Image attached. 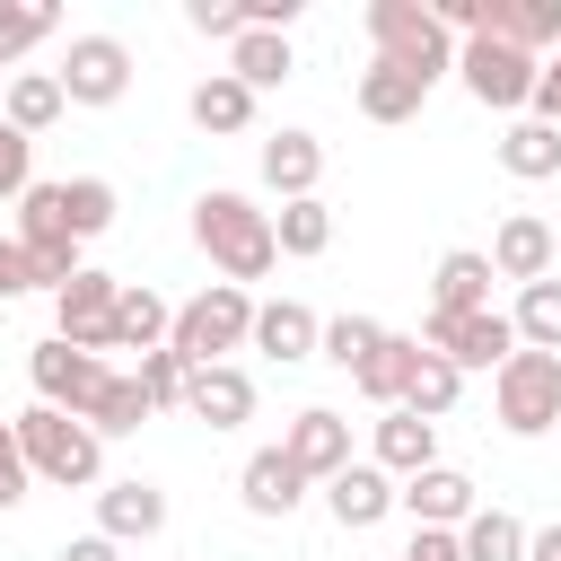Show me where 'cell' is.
I'll return each mask as SVG.
<instances>
[{
    "mask_svg": "<svg viewBox=\"0 0 561 561\" xmlns=\"http://www.w3.org/2000/svg\"><path fill=\"white\" fill-rule=\"evenodd\" d=\"M491 254L482 245H447L438 254V272H430V316H473V307H491Z\"/></svg>",
    "mask_w": 561,
    "mask_h": 561,
    "instance_id": "18",
    "label": "cell"
},
{
    "mask_svg": "<svg viewBox=\"0 0 561 561\" xmlns=\"http://www.w3.org/2000/svg\"><path fill=\"white\" fill-rule=\"evenodd\" d=\"M368 44H377V61L412 70L421 88H438L456 70V35L438 26L430 0H368Z\"/></svg>",
    "mask_w": 561,
    "mask_h": 561,
    "instance_id": "3",
    "label": "cell"
},
{
    "mask_svg": "<svg viewBox=\"0 0 561 561\" xmlns=\"http://www.w3.org/2000/svg\"><path fill=\"white\" fill-rule=\"evenodd\" d=\"M140 421H149V394H140V377H105V394H96L88 430H96V438H131Z\"/></svg>",
    "mask_w": 561,
    "mask_h": 561,
    "instance_id": "38",
    "label": "cell"
},
{
    "mask_svg": "<svg viewBox=\"0 0 561 561\" xmlns=\"http://www.w3.org/2000/svg\"><path fill=\"white\" fill-rule=\"evenodd\" d=\"M53 26H61V9H44V0H0V70H9V61H26Z\"/></svg>",
    "mask_w": 561,
    "mask_h": 561,
    "instance_id": "36",
    "label": "cell"
},
{
    "mask_svg": "<svg viewBox=\"0 0 561 561\" xmlns=\"http://www.w3.org/2000/svg\"><path fill=\"white\" fill-rule=\"evenodd\" d=\"M456 543H465V561H526V526L508 508H473L456 526Z\"/></svg>",
    "mask_w": 561,
    "mask_h": 561,
    "instance_id": "34",
    "label": "cell"
},
{
    "mask_svg": "<svg viewBox=\"0 0 561 561\" xmlns=\"http://www.w3.org/2000/svg\"><path fill=\"white\" fill-rule=\"evenodd\" d=\"M456 394H465V368H456V359H438V351L421 342V368H412V386H403V412L447 421V412H456Z\"/></svg>",
    "mask_w": 561,
    "mask_h": 561,
    "instance_id": "31",
    "label": "cell"
},
{
    "mask_svg": "<svg viewBox=\"0 0 561 561\" xmlns=\"http://www.w3.org/2000/svg\"><path fill=\"white\" fill-rule=\"evenodd\" d=\"M61 114H70V96H61L53 70H9V105H0V123H18L26 140H44Z\"/></svg>",
    "mask_w": 561,
    "mask_h": 561,
    "instance_id": "25",
    "label": "cell"
},
{
    "mask_svg": "<svg viewBox=\"0 0 561 561\" xmlns=\"http://www.w3.org/2000/svg\"><path fill=\"white\" fill-rule=\"evenodd\" d=\"M491 412H500L508 438L561 430V359H552V351H517V359L491 377Z\"/></svg>",
    "mask_w": 561,
    "mask_h": 561,
    "instance_id": "5",
    "label": "cell"
},
{
    "mask_svg": "<svg viewBox=\"0 0 561 561\" xmlns=\"http://www.w3.org/2000/svg\"><path fill=\"white\" fill-rule=\"evenodd\" d=\"M254 175H263L280 202H307V193L324 184V140L298 131V123H289V131H263V140H254Z\"/></svg>",
    "mask_w": 561,
    "mask_h": 561,
    "instance_id": "13",
    "label": "cell"
},
{
    "mask_svg": "<svg viewBox=\"0 0 561 561\" xmlns=\"http://www.w3.org/2000/svg\"><path fill=\"white\" fill-rule=\"evenodd\" d=\"M140 394H149V412H184V386H193V359L184 351H140Z\"/></svg>",
    "mask_w": 561,
    "mask_h": 561,
    "instance_id": "37",
    "label": "cell"
},
{
    "mask_svg": "<svg viewBox=\"0 0 561 561\" xmlns=\"http://www.w3.org/2000/svg\"><path fill=\"white\" fill-rule=\"evenodd\" d=\"M421 342H430L438 359H456L465 377H473V368L500 377V368L517 359V324H508L500 307H473V316H421Z\"/></svg>",
    "mask_w": 561,
    "mask_h": 561,
    "instance_id": "8",
    "label": "cell"
},
{
    "mask_svg": "<svg viewBox=\"0 0 561 561\" xmlns=\"http://www.w3.org/2000/svg\"><path fill=\"white\" fill-rule=\"evenodd\" d=\"M18 447H26V473L35 482H53V491H105V438L79 412L26 403L18 412Z\"/></svg>",
    "mask_w": 561,
    "mask_h": 561,
    "instance_id": "2",
    "label": "cell"
},
{
    "mask_svg": "<svg viewBox=\"0 0 561 561\" xmlns=\"http://www.w3.org/2000/svg\"><path fill=\"white\" fill-rule=\"evenodd\" d=\"M403 561H465V543H456V526H412Z\"/></svg>",
    "mask_w": 561,
    "mask_h": 561,
    "instance_id": "42",
    "label": "cell"
},
{
    "mask_svg": "<svg viewBox=\"0 0 561 561\" xmlns=\"http://www.w3.org/2000/svg\"><path fill=\"white\" fill-rule=\"evenodd\" d=\"M526 561H561V517H552V526H535V535H526Z\"/></svg>",
    "mask_w": 561,
    "mask_h": 561,
    "instance_id": "46",
    "label": "cell"
},
{
    "mask_svg": "<svg viewBox=\"0 0 561 561\" xmlns=\"http://www.w3.org/2000/svg\"><path fill=\"white\" fill-rule=\"evenodd\" d=\"M412 368H421V342H412V333H386V342H377V359H368L351 386H359L377 412H394V403H403V386H412Z\"/></svg>",
    "mask_w": 561,
    "mask_h": 561,
    "instance_id": "30",
    "label": "cell"
},
{
    "mask_svg": "<svg viewBox=\"0 0 561 561\" xmlns=\"http://www.w3.org/2000/svg\"><path fill=\"white\" fill-rule=\"evenodd\" d=\"M500 167H508L517 184H543V175H561V123H535V114H517V123L500 131Z\"/></svg>",
    "mask_w": 561,
    "mask_h": 561,
    "instance_id": "27",
    "label": "cell"
},
{
    "mask_svg": "<svg viewBox=\"0 0 561 561\" xmlns=\"http://www.w3.org/2000/svg\"><path fill=\"white\" fill-rule=\"evenodd\" d=\"M193 245L219 263V280H263L272 263H280V237H272V210L254 202V193H228V184H210V193H193Z\"/></svg>",
    "mask_w": 561,
    "mask_h": 561,
    "instance_id": "1",
    "label": "cell"
},
{
    "mask_svg": "<svg viewBox=\"0 0 561 561\" xmlns=\"http://www.w3.org/2000/svg\"><path fill=\"white\" fill-rule=\"evenodd\" d=\"M368 465H386L394 482H412V473H430L438 465V421H421V412H377V430H368Z\"/></svg>",
    "mask_w": 561,
    "mask_h": 561,
    "instance_id": "16",
    "label": "cell"
},
{
    "mask_svg": "<svg viewBox=\"0 0 561 561\" xmlns=\"http://www.w3.org/2000/svg\"><path fill=\"white\" fill-rule=\"evenodd\" d=\"M377 342H386V324H377V316H333V324H324V351H316V359H333L342 377H359V368L377 359Z\"/></svg>",
    "mask_w": 561,
    "mask_h": 561,
    "instance_id": "35",
    "label": "cell"
},
{
    "mask_svg": "<svg viewBox=\"0 0 561 561\" xmlns=\"http://www.w3.org/2000/svg\"><path fill=\"white\" fill-rule=\"evenodd\" d=\"M245 351H263V359H280V368H298V359H316L324 351V316L307 307V298H263L254 307V342Z\"/></svg>",
    "mask_w": 561,
    "mask_h": 561,
    "instance_id": "15",
    "label": "cell"
},
{
    "mask_svg": "<svg viewBox=\"0 0 561 561\" xmlns=\"http://www.w3.org/2000/svg\"><path fill=\"white\" fill-rule=\"evenodd\" d=\"M184 26H193V35L237 44V35H245V0H184Z\"/></svg>",
    "mask_w": 561,
    "mask_h": 561,
    "instance_id": "40",
    "label": "cell"
},
{
    "mask_svg": "<svg viewBox=\"0 0 561 561\" xmlns=\"http://www.w3.org/2000/svg\"><path fill=\"white\" fill-rule=\"evenodd\" d=\"M552 254H561V237H552V219H535V210H508L500 237H491V272L517 280V289L552 280Z\"/></svg>",
    "mask_w": 561,
    "mask_h": 561,
    "instance_id": "14",
    "label": "cell"
},
{
    "mask_svg": "<svg viewBox=\"0 0 561 561\" xmlns=\"http://www.w3.org/2000/svg\"><path fill=\"white\" fill-rule=\"evenodd\" d=\"M114 210H123V193L105 184V175H70L61 184V219H70V237L88 245V237H105L114 228Z\"/></svg>",
    "mask_w": 561,
    "mask_h": 561,
    "instance_id": "33",
    "label": "cell"
},
{
    "mask_svg": "<svg viewBox=\"0 0 561 561\" xmlns=\"http://www.w3.org/2000/svg\"><path fill=\"white\" fill-rule=\"evenodd\" d=\"M280 456H289L307 482H333L342 465H359V456H351V421H342L333 403H307V412H289V430H280Z\"/></svg>",
    "mask_w": 561,
    "mask_h": 561,
    "instance_id": "11",
    "label": "cell"
},
{
    "mask_svg": "<svg viewBox=\"0 0 561 561\" xmlns=\"http://www.w3.org/2000/svg\"><path fill=\"white\" fill-rule=\"evenodd\" d=\"M53 561H123V543H114V535H70Z\"/></svg>",
    "mask_w": 561,
    "mask_h": 561,
    "instance_id": "45",
    "label": "cell"
},
{
    "mask_svg": "<svg viewBox=\"0 0 561 561\" xmlns=\"http://www.w3.org/2000/svg\"><path fill=\"white\" fill-rule=\"evenodd\" d=\"M351 105H359L368 123H412V114L430 105V88H421L412 70H394V61H368L359 88H351Z\"/></svg>",
    "mask_w": 561,
    "mask_h": 561,
    "instance_id": "24",
    "label": "cell"
},
{
    "mask_svg": "<svg viewBox=\"0 0 561 561\" xmlns=\"http://www.w3.org/2000/svg\"><path fill=\"white\" fill-rule=\"evenodd\" d=\"M482 35L543 61V53H561V0H482Z\"/></svg>",
    "mask_w": 561,
    "mask_h": 561,
    "instance_id": "22",
    "label": "cell"
},
{
    "mask_svg": "<svg viewBox=\"0 0 561 561\" xmlns=\"http://www.w3.org/2000/svg\"><path fill=\"white\" fill-rule=\"evenodd\" d=\"M158 526H167V491H158V482L123 473V482L96 491V535H114V543H149Z\"/></svg>",
    "mask_w": 561,
    "mask_h": 561,
    "instance_id": "17",
    "label": "cell"
},
{
    "mask_svg": "<svg viewBox=\"0 0 561 561\" xmlns=\"http://www.w3.org/2000/svg\"><path fill=\"white\" fill-rule=\"evenodd\" d=\"M272 237H280V254H289V263H316V254L333 245V202H324V193L280 202V210H272Z\"/></svg>",
    "mask_w": 561,
    "mask_h": 561,
    "instance_id": "29",
    "label": "cell"
},
{
    "mask_svg": "<svg viewBox=\"0 0 561 561\" xmlns=\"http://www.w3.org/2000/svg\"><path fill=\"white\" fill-rule=\"evenodd\" d=\"M26 377H35V403H53V412H79V421H88L114 368H105L96 351H70V342L53 333V342H35V351H26Z\"/></svg>",
    "mask_w": 561,
    "mask_h": 561,
    "instance_id": "9",
    "label": "cell"
},
{
    "mask_svg": "<svg viewBox=\"0 0 561 561\" xmlns=\"http://www.w3.org/2000/svg\"><path fill=\"white\" fill-rule=\"evenodd\" d=\"M175 333V307L149 289V280H123V307H114V351H167Z\"/></svg>",
    "mask_w": 561,
    "mask_h": 561,
    "instance_id": "26",
    "label": "cell"
},
{
    "mask_svg": "<svg viewBox=\"0 0 561 561\" xmlns=\"http://www.w3.org/2000/svg\"><path fill=\"white\" fill-rule=\"evenodd\" d=\"M0 105H9V70H0Z\"/></svg>",
    "mask_w": 561,
    "mask_h": 561,
    "instance_id": "47",
    "label": "cell"
},
{
    "mask_svg": "<svg viewBox=\"0 0 561 561\" xmlns=\"http://www.w3.org/2000/svg\"><path fill=\"white\" fill-rule=\"evenodd\" d=\"M508 324H517V351H552V359H561V280H535V289H517Z\"/></svg>",
    "mask_w": 561,
    "mask_h": 561,
    "instance_id": "32",
    "label": "cell"
},
{
    "mask_svg": "<svg viewBox=\"0 0 561 561\" xmlns=\"http://www.w3.org/2000/svg\"><path fill=\"white\" fill-rule=\"evenodd\" d=\"M535 123H561V53H543V79H535Z\"/></svg>",
    "mask_w": 561,
    "mask_h": 561,
    "instance_id": "44",
    "label": "cell"
},
{
    "mask_svg": "<svg viewBox=\"0 0 561 561\" xmlns=\"http://www.w3.org/2000/svg\"><path fill=\"white\" fill-rule=\"evenodd\" d=\"M114 307H123V280L88 263V272L53 298V333H61L70 351H96V359H105V351H114Z\"/></svg>",
    "mask_w": 561,
    "mask_h": 561,
    "instance_id": "10",
    "label": "cell"
},
{
    "mask_svg": "<svg viewBox=\"0 0 561 561\" xmlns=\"http://www.w3.org/2000/svg\"><path fill=\"white\" fill-rule=\"evenodd\" d=\"M254 88L245 79H228V70H210V79H193V96H184V114H193V131H210V140H237V131H254Z\"/></svg>",
    "mask_w": 561,
    "mask_h": 561,
    "instance_id": "19",
    "label": "cell"
},
{
    "mask_svg": "<svg viewBox=\"0 0 561 561\" xmlns=\"http://www.w3.org/2000/svg\"><path fill=\"white\" fill-rule=\"evenodd\" d=\"M35 491V473H26V447H18V421H0V508H18Z\"/></svg>",
    "mask_w": 561,
    "mask_h": 561,
    "instance_id": "41",
    "label": "cell"
},
{
    "mask_svg": "<svg viewBox=\"0 0 561 561\" xmlns=\"http://www.w3.org/2000/svg\"><path fill=\"white\" fill-rule=\"evenodd\" d=\"M245 342H254V289H237V280H210L202 298H184L175 307V333H167V351H184L193 368H219Z\"/></svg>",
    "mask_w": 561,
    "mask_h": 561,
    "instance_id": "4",
    "label": "cell"
},
{
    "mask_svg": "<svg viewBox=\"0 0 561 561\" xmlns=\"http://www.w3.org/2000/svg\"><path fill=\"white\" fill-rule=\"evenodd\" d=\"M482 500H473V482L456 473V465H430V473H412L403 482V517L412 526H465Z\"/></svg>",
    "mask_w": 561,
    "mask_h": 561,
    "instance_id": "23",
    "label": "cell"
},
{
    "mask_svg": "<svg viewBox=\"0 0 561 561\" xmlns=\"http://www.w3.org/2000/svg\"><path fill=\"white\" fill-rule=\"evenodd\" d=\"M237 500H245V517H289V508L307 500V473H298L280 447H254L245 473H237Z\"/></svg>",
    "mask_w": 561,
    "mask_h": 561,
    "instance_id": "21",
    "label": "cell"
},
{
    "mask_svg": "<svg viewBox=\"0 0 561 561\" xmlns=\"http://www.w3.org/2000/svg\"><path fill=\"white\" fill-rule=\"evenodd\" d=\"M184 412H193V421H210V430H237V421H254V377H245L237 359H219V368H193V386H184Z\"/></svg>",
    "mask_w": 561,
    "mask_h": 561,
    "instance_id": "20",
    "label": "cell"
},
{
    "mask_svg": "<svg viewBox=\"0 0 561 561\" xmlns=\"http://www.w3.org/2000/svg\"><path fill=\"white\" fill-rule=\"evenodd\" d=\"M324 508H333V526H342V535H368L377 517H394V508H403V482H394L386 465H368V456H359V465H342V473L324 482Z\"/></svg>",
    "mask_w": 561,
    "mask_h": 561,
    "instance_id": "12",
    "label": "cell"
},
{
    "mask_svg": "<svg viewBox=\"0 0 561 561\" xmlns=\"http://www.w3.org/2000/svg\"><path fill=\"white\" fill-rule=\"evenodd\" d=\"M26 193H35V140L0 123V202H26Z\"/></svg>",
    "mask_w": 561,
    "mask_h": 561,
    "instance_id": "39",
    "label": "cell"
},
{
    "mask_svg": "<svg viewBox=\"0 0 561 561\" xmlns=\"http://www.w3.org/2000/svg\"><path fill=\"white\" fill-rule=\"evenodd\" d=\"M456 79H465V96H473V105H491V114H526V105H535L543 61H535V53H517V44H500V35H473V44H456Z\"/></svg>",
    "mask_w": 561,
    "mask_h": 561,
    "instance_id": "6",
    "label": "cell"
},
{
    "mask_svg": "<svg viewBox=\"0 0 561 561\" xmlns=\"http://www.w3.org/2000/svg\"><path fill=\"white\" fill-rule=\"evenodd\" d=\"M289 70H298V53H289V35H272V26H245V35L228 44V79H245L254 96H263V88H280Z\"/></svg>",
    "mask_w": 561,
    "mask_h": 561,
    "instance_id": "28",
    "label": "cell"
},
{
    "mask_svg": "<svg viewBox=\"0 0 561 561\" xmlns=\"http://www.w3.org/2000/svg\"><path fill=\"white\" fill-rule=\"evenodd\" d=\"M61 96L70 105H88V114H105V105H123L131 96V44L123 35H70V53H61Z\"/></svg>",
    "mask_w": 561,
    "mask_h": 561,
    "instance_id": "7",
    "label": "cell"
},
{
    "mask_svg": "<svg viewBox=\"0 0 561 561\" xmlns=\"http://www.w3.org/2000/svg\"><path fill=\"white\" fill-rule=\"evenodd\" d=\"M26 289H35V272H26V245H18V237H0V307H9V298H26Z\"/></svg>",
    "mask_w": 561,
    "mask_h": 561,
    "instance_id": "43",
    "label": "cell"
}]
</instances>
